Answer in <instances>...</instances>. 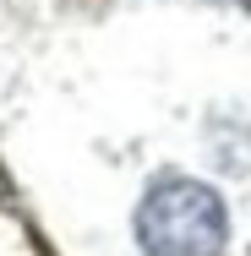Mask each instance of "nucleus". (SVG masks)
<instances>
[{
  "instance_id": "f257e3e1",
  "label": "nucleus",
  "mask_w": 251,
  "mask_h": 256,
  "mask_svg": "<svg viewBox=\"0 0 251 256\" xmlns=\"http://www.w3.org/2000/svg\"><path fill=\"white\" fill-rule=\"evenodd\" d=\"M137 240L148 256H218L224 251V202L213 186L169 174L137 207Z\"/></svg>"
}]
</instances>
